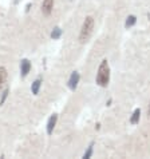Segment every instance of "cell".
<instances>
[{"instance_id":"1","label":"cell","mask_w":150,"mask_h":159,"mask_svg":"<svg viewBox=\"0 0 150 159\" xmlns=\"http://www.w3.org/2000/svg\"><path fill=\"white\" fill-rule=\"evenodd\" d=\"M109 82H110V66H109L107 59H103L102 61H101L99 67H98L95 83L99 87H107Z\"/></svg>"},{"instance_id":"2","label":"cell","mask_w":150,"mask_h":159,"mask_svg":"<svg viewBox=\"0 0 150 159\" xmlns=\"http://www.w3.org/2000/svg\"><path fill=\"white\" fill-rule=\"evenodd\" d=\"M92 30H94V17L87 16L85 19V21H83V24H82L81 32H79V42L86 43L87 40H89L91 34H92Z\"/></svg>"},{"instance_id":"3","label":"cell","mask_w":150,"mask_h":159,"mask_svg":"<svg viewBox=\"0 0 150 159\" xmlns=\"http://www.w3.org/2000/svg\"><path fill=\"white\" fill-rule=\"evenodd\" d=\"M79 80H81V75H79V72L78 71H73L71 75H70V78H68V82H67V86H68L70 90L71 91L77 90Z\"/></svg>"},{"instance_id":"4","label":"cell","mask_w":150,"mask_h":159,"mask_svg":"<svg viewBox=\"0 0 150 159\" xmlns=\"http://www.w3.org/2000/svg\"><path fill=\"white\" fill-rule=\"evenodd\" d=\"M31 68H32V64L28 59H21L20 61V76L21 78H27L28 74L31 72Z\"/></svg>"},{"instance_id":"5","label":"cell","mask_w":150,"mask_h":159,"mask_svg":"<svg viewBox=\"0 0 150 159\" xmlns=\"http://www.w3.org/2000/svg\"><path fill=\"white\" fill-rule=\"evenodd\" d=\"M54 10V0H43L42 3V14L45 16H50Z\"/></svg>"},{"instance_id":"6","label":"cell","mask_w":150,"mask_h":159,"mask_svg":"<svg viewBox=\"0 0 150 159\" xmlns=\"http://www.w3.org/2000/svg\"><path fill=\"white\" fill-rule=\"evenodd\" d=\"M56 122H58V114H52V115L50 116V119H48V122H47V134L48 135H51L52 132H54Z\"/></svg>"},{"instance_id":"7","label":"cell","mask_w":150,"mask_h":159,"mask_svg":"<svg viewBox=\"0 0 150 159\" xmlns=\"http://www.w3.org/2000/svg\"><path fill=\"white\" fill-rule=\"evenodd\" d=\"M42 83H43L42 78H38L32 82V84H31V92H32L34 95H39V91H40V88H42Z\"/></svg>"},{"instance_id":"8","label":"cell","mask_w":150,"mask_h":159,"mask_svg":"<svg viewBox=\"0 0 150 159\" xmlns=\"http://www.w3.org/2000/svg\"><path fill=\"white\" fill-rule=\"evenodd\" d=\"M139 119H141V110L135 108L133 111V114H131V116H130V123L131 125H138Z\"/></svg>"},{"instance_id":"9","label":"cell","mask_w":150,"mask_h":159,"mask_svg":"<svg viewBox=\"0 0 150 159\" xmlns=\"http://www.w3.org/2000/svg\"><path fill=\"white\" fill-rule=\"evenodd\" d=\"M62 35H63V30H62L60 27H55L54 30L51 31V39L52 40H58V39H60L62 38Z\"/></svg>"},{"instance_id":"10","label":"cell","mask_w":150,"mask_h":159,"mask_svg":"<svg viewBox=\"0 0 150 159\" xmlns=\"http://www.w3.org/2000/svg\"><path fill=\"white\" fill-rule=\"evenodd\" d=\"M135 23H137V16L135 15H129L126 17V21H125V28L134 27Z\"/></svg>"},{"instance_id":"11","label":"cell","mask_w":150,"mask_h":159,"mask_svg":"<svg viewBox=\"0 0 150 159\" xmlns=\"http://www.w3.org/2000/svg\"><path fill=\"white\" fill-rule=\"evenodd\" d=\"M6 80H7V70L6 67H0V90L6 84Z\"/></svg>"},{"instance_id":"12","label":"cell","mask_w":150,"mask_h":159,"mask_svg":"<svg viewBox=\"0 0 150 159\" xmlns=\"http://www.w3.org/2000/svg\"><path fill=\"white\" fill-rule=\"evenodd\" d=\"M92 152H94V142H91V143L89 144V147H87V150L85 151V154H83V159H89V158H91Z\"/></svg>"},{"instance_id":"13","label":"cell","mask_w":150,"mask_h":159,"mask_svg":"<svg viewBox=\"0 0 150 159\" xmlns=\"http://www.w3.org/2000/svg\"><path fill=\"white\" fill-rule=\"evenodd\" d=\"M8 94H10V88H4V91L2 92V98H0V106H3L4 103H6V100L8 98Z\"/></svg>"},{"instance_id":"14","label":"cell","mask_w":150,"mask_h":159,"mask_svg":"<svg viewBox=\"0 0 150 159\" xmlns=\"http://www.w3.org/2000/svg\"><path fill=\"white\" fill-rule=\"evenodd\" d=\"M30 8H31V3H28L27 6H26V12H28V11H30Z\"/></svg>"},{"instance_id":"15","label":"cell","mask_w":150,"mask_h":159,"mask_svg":"<svg viewBox=\"0 0 150 159\" xmlns=\"http://www.w3.org/2000/svg\"><path fill=\"white\" fill-rule=\"evenodd\" d=\"M148 115L150 116V104H149V108H148Z\"/></svg>"}]
</instances>
